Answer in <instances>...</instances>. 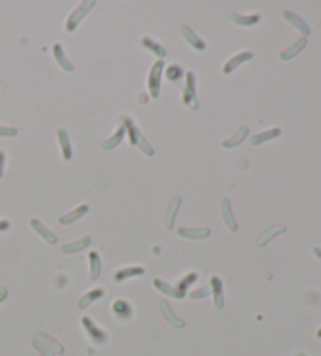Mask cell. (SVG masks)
Returning a JSON list of instances; mask_svg holds the SVG:
<instances>
[{"instance_id": "cell-21", "label": "cell", "mask_w": 321, "mask_h": 356, "mask_svg": "<svg viewBox=\"0 0 321 356\" xmlns=\"http://www.w3.org/2000/svg\"><path fill=\"white\" fill-rule=\"evenodd\" d=\"M91 244V237L90 235H85L76 242H69V244H65L61 247V253L63 254H76L79 251H83L85 248H88Z\"/></svg>"}, {"instance_id": "cell-34", "label": "cell", "mask_w": 321, "mask_h": 356, "mask_svg": "<svg viewBox=\"0 0 321 356\" xmlns=\"http://www.w3.org/2000/svg\"><path fill=\"white\" fill-rule=\"evenodd\" d=\"M32 347H33V348H35L41 356H56L52 350H49L44 344H41L39 340H36V339L32 342Z\"/></svg>"}, {"instance_id": "cell-2", "label": "cell", "mask_w": 321, "mask_h": 356, "mask_svg": "<svg viewBox=\"0 0 321 356\" xmlns=\"http://www.w3.org/2000/svg\"><path fill=\"white\" fill-rule=\"evenodd\" d=\"M82 326H83L86 336L90 337V340L94 345L102 347L108 342V333L102 328V326H99L91 317H86V316L82 317Z\"/></svg>"}, {"instance_id": "cell-36", "label": "cell", "mask_w": 321, "mask_h": 356, "mask_svg": "<svg viewBox=\"0 0 321 356\" xmlns=\"http://www.w3.org/2000/svg\"><path fill=\"white\" fill-rule=\"evenodd\" d=\"M18 134H19V131L16 129V127H4V126H0V137L13 138V137H16Z\"/></svg>"}, {"instance_id": "cell-33", "label": "cell", "mask_w": 321, "mask_h": 356, "mask_svg": "<svg viewBox=\"0 0 321 356\" xmlns=\"http://www.w3.org/2000/svg\"><path fill=\"white\" fill-rule=\"evenodd\" d=\"M198 278H199V276H198V273H195V272H191V273L185 275L183 278H180V279H179V282H177L176 289L185 295V292L189 289V286H191V284H195V282L198 281Z\"/></svg>"}, {"instance_id": "cell-18", "label": "cell", "mask_w": 321, "mask_h": 356, "mask_svg": "<svg viewBox=\"0 0 321 356\" xmlns=\"http://www.w3.org/2000/svg\"><path fill=\"white\" fill-rule=\"evenodd\" d=\"M105 290L102 289V287H96V289H91L88 292H85L80 298H79V302H77V308L79 309H85V308H88L90 305H93L94 302L100 300L102 296H104Z\"/></svg>"}, {"instance_id": "cell-19", "label": "cell", "mask_w": 321, "mask_h": 356, "mask_svg": "<svg viewBox=\"0 0 321 356\" xmlns=\"http://www.w3.org/2000/svg\"><path fill=\"white\" fill-rule=\"evenodd\" d=\"M52 52H53V58H55L56 65L60 66L63 71H66V73H72V71H74V65L66 58L63 46L60 44V42H55L53 47H52Z\"/></svg>"}, {"instance_id": "cell-6", "label": "cell", "mask_w": 321, "mask_h": 356, "mask_svg": "<svg viewBox=\"0 0 321 356\" xmlns=\"http://www.w3.org/2000/svg\"><path fill=\"white\" fill-rule=\"evenodd\" d=\"M180 204H182V198L180 196H172L169 199V203L166 206V210H165V215H163V224L168 231H171L174 227V221H176V217H177V212L180 209Z\"/></svg>"}, {"instance_id": "cell-9", "label": "cell", "mask_w": 321, "mask_h": 356, "mask_svg": "<svg viewBox=\"0 0 321 356\" xmlns=\"http://www.w3.org/2000/svg\"><path fill=\"white\" fill-rule=\"evenodd\" d=\"M158 308H160V314H162V317L171 325V326H174V328H183L185 326V322L180 319V317H177L176 314H174V311L171 309V306H169V303L168 302H165V300H162L158 303Z\"/></svg>"}, {"instance_id": "cell-11", "label": "cell", "mask_w": 321, "mask_h": 356, "mask_svg": "<svg viewBox=\"0 0 321 356\" xmlns=\"http://www.w3.org/2000/svg\"><path fill=\"white\" fill-rule=\"evenodd\" d=\"M177 234L183 239H191V240H201V239H207L210 237L212 231L209 227H179Z\"/></svg>"}, {"instance_id": "cell-31", "label": "cell", "mask_w": 321, "mask_h": 356, "mask_svg": "<svg viewBox=\"0 0 321 356\" xmlns=\"http://www.w3.org/2000/svg\"><path fill=\"white\" fill-rule=\"evenodd\" d=\"M232 22L240 27H252L260 22V16L259 14H247V16H243V14H232Z\"/></svg>"}, {"instance_id": "cell-12", "label": "cell", "mask_w": 321, "mask_h": 356, "mask_svg": "<svg viewBox=\"0 0 321 356\" xmlns=\"http://www.w3.org/2000/svg\"><path fill=\"white\" fill-rule=\"evenodd\" d=\"M56 140H58V145H60V151L63 154V159L65 160H71L72 155H74V151H72V145H71V140H69V134L66 132V129L60 127L56 131Z\"/></svg>"}, {"instance_id": "cell-10", "label": "cell", "mask_w": 321, "mask_h": 356, "mask_svg": "<svg viewBox=\"0 0 321 356\" xmlns=\"http://www.w3.org/2000/svg\"><path fill=\"white\" fill-rule=\"evenodd\" d=\"M88 210H90V206H88V204H80L79 207L72 209L71 212H68V213H65V215H61L60 218H58V223L63 224V226L72 224V223L79 221L82 217H85L86 213H88Z\"/></svg>"}, {"instance_id": "cell-8", "label": "cell", "mask_w": 321, "mask_h": 356, "mask_svg": "<svg viewBox=\"0 0 321 356\" xmlns=\"http://www.w3.org/2000/svg\"><path fill=\"white\" fill-rule=\"evenodd\" d=\"M210 292L213 295V306L216 309H223L224 308V286H223V281L221 278L213 276L210 279Z\"/></svg>"}, {"instance_id": "cell-5", "label": "cell", "mask_w": 321, "mask_h": 356, "mask_svg": "<svg viewBox=\"0 0 321 356\" xmlns=\"http://www.w3.org/2000/svg\"><path fill=\"white\" fill-rule=\"evenodd\" d=\"M163 69H165V63L163 60H157L151 71H149V76H148V90L149 94L157 99L160 94V88H162V74H163Z\"/></svg>"}, {"instance_id": "cell-26", "label": "cell", "mask_w": 321, "mask_h": 356, "mask_svg": "<svg viewBox=\"0 0 321 356\" xmlns=\"http://www.w3.org/2000/svg\"><path fill=\"white\" fill-rule=\"evenodd\" d=\"M125 135H127L125 126L121 124V126L118 127V131H116L110 138H107L104 143H102V149H104V151H111V149H114L116 146H119V143H121L122 138H124Z\"/></svg>"}, {"instance_id": "cell-38", "label": "cell", "mask_w": 321, "mask_h": 356, "mask_svg": "<svg viewBox=\"0 0 321 356\" xmlns=\"http://www.w3.org/2000/svg\"><path fill=\"white\" fill-rule=\"evenodd\" d=\"M10 229V221L8 220H0V232H5Z\"/></svg>"}, {"instance_id": "cell-32", "label": "cell", "mask_w": 321, "mask_h": 356, "mask_svg": "<svg viewBox=\"0 0 321 356\" xmlns=\"http://www.w3.org/2000/svg\"><path fill=\"white\" fill-rule=\"evenodd\" d=\"M165 74H166V79L169 82H174L176 85H182V79H185V73H183V69L179 66V65H171L166 71H165Z\"/></svg>"}, {"instance_id": "cell-25", "label": "cell", "mask_w": 321, "mask_h": 356, "mask_svg": "<svg viewBox=\"0 0 321 356\" xmlns=\"http://www.w3.org/2000/svg\"><path fill=\"white\" fill-rule=\"evenodd\" d=\"M36 340H39L41 344H44L49 350H52L53 353H58V354H63L65 353V347L61 345V342H58V340L46 333H38L35 336Z\"/></svg>"}, {"instance_id": "cell-28", "label": "cell", "mask_w": 321, "mask_h": 356, "mask_svg": "<svg viewBox=\"0 0 321 356\" xmlns=\"http://www.w3.org/2000/svg\"><path fill=\"white\" fill-rule=\"evenodd\" d=\"M282 232H285L284 224H274V226L268 227V229L264 234H260V237L257 239V247H265L271 239H274L276 235H279Z\"/></svg>"}, {"instance_id": "cell-35", "label": "cell", "mask_w": 321, "mask_h": 356, "mask_svg": "<svg viewBox=\"0 0 321 356\" xmlns=\"http://www.w3.org/2000/svg\"><path fill=\"white\" fill-rule=\"evenodd\" d=\"M209 295H210V286H204L201 289L189 292V298H193V300H201V298H206Z\"/></svg>"}, {"instance_id": "cell-41", "label": "cell", "mask_w": 321, "mask_h": 356, "mask_svg": "<svg viewBox=\"0 0 321 356\" xmlns=\"http://www.w3.org/2000/svg\"><path fill=\"white\" fill-rule=\"evenodd\" d=\"M295 356H307V354H304V353H296Z\"/></svg>"}, {"instance_id": "cell-13", "label": "cell", "mask_w": 321, "mask_h": 356, "mask_svg": "<svg viewBox=\"0 0 321 356\" xmlns=\"http://www.w3.org/2000/svg\"><path fill=\"white\" fill-rule=\"evenodd\" d=\"M30 226H32V229H33L42 240L47 242L49 245H56V242H58L56 235H55L50 229H47V227L42 224L38 218H32V220H30Z\"/></svg>"}, {"instance_id": "cell-40", "label": "cell", "mask_w": 321, "mask_h": 356, "mask_svg": "<svg viewBox=\"0 0 321 356\" xmlns=\"http://www.w3.org/2000/svg\"><path fill=\"white\" fill-rule=\"evenodd\" d=\"M316 337H319V339H321V328H319V330L316 331Z\"/></svg>"}, {"instance_id": "cell-39", "label": "cell", "mask_w": 321, "mask_h": 356, "mask_svg": "<svg viewBox=\"0 0 321 356\" xmlns=\"http://www.w3.org/2000/svg\"><path fill=\"white\" fill-rule=\"evenodd\" d=\"M7 296H8V290H7L5 287H0V303L5 302Z\"/></svg>"}, {"instance_id": "cell-1", "label": "cell", "mask_w": 321, "mask_h": 356, "mask_svg": "<svg viewBox=\"0 0 321 356\" xmlns=\"http://www.w3.org/2000/svg\"><path fill=\"white\" fill-rule=\"evenodd\" d=\"M124 126H125V131H127V135L130 138V143L134 146H137L144 155H148V157H152L155 154V149L151 146V143L148 140L143 137V134L140 132V129L137 127V124L130 120V118H124Z\"/></svg>"}, {"instance_id": "cell-3", "label": "cell", "mask_w": 321, "mask_h": 356, "mask_svg": "<svg viewBox=\"0 0 321 356\" xmlns=\"http://www.w3.org/2000/svg\"><path fill=\"white\" fill-rule=\"evenodd\" d=\"M182 101L189 110H198L199 102H198V96H196V77L195 73L188 71L185 74V80L182 82Z\"/></svg>"}, {"instance_id": "cell-15", "label": "cell", "mask_w": 321, "mask_h": 356, "mask_svg": "<svg viewBox=\"0 0 321 356\" xmlns=\"http://www.w3.org/2000/svg\"><path fill=\"white\" fill-rule=\"evenodd\" d=\"M113 314L118 317L119 320H129L134 316V309L130 306V303L127 300H122V298H118V300L113 302Z\"/></svg>"}, {"instance_id": "cell-7", "label": "cell", "mask_w": 321, "mask_h": 356, "mask_svg": "<svg viewBox=\"0 0 321 356\" xmlns=\"http://www.w3.org/2000/svg\"><path fill=\"white\" fill-rule=\"evenodd\" d=\"M221 217L223 221L226 224V227L230 232H237L238 231V223L233 217V210H232V203L229 198H223L221 199Z\"/></svg>"}, {"instance_id": "cell-14", "label": "cell", "mask_w": 321, "mask_h": 356, "mask_svg": "<svg viewBox=\"0 0 321 356\" xmlns=\"http://www.w3.org/2000/svg\"><path fill=\"white\" fill-rule=\"evenodd\" d=\"M252 58V52H241V53H237L233 55L232 58H229V62L223 66V74L224 76H229L230 73H233L240 65L249 62Z\"/></svg>"}, {"instance_id": "cell-23", "label": "cell", "mask_w": 321, "mask_h": 356, "mask_svg": "<svg viewBox=\"0 0 321 356\" xmlns=\"http://www.w3.org/2000/svg\"><path fill=\"white\" fill-rule=\"evenodd\" d=\"M144 275V268L137 265V267H125V268H121L118 270L114 275H113V279L114 282H122L125 279H130V278H135V276H143Z\"/></svg>"}, {"instance_id": "cell-20", "label": "cell", "mask_w": 321, "mask_h": 356, "mask_svg": "<svg viewBox=\"0 0 321 356\" xmlns=\"http://www.w3.org/2000/svg\"><path fill=\"white\" fill-rule=\"evenodd\" d=\"M282 16H284V19H285L290 25H293L298 32H301V33L304 35V38L310 33L309 25L305 24V22L302 21V18H299L298 14H295L293 11H284V13H282Z\"/></svg>"}, {"instance_id": "cell-22", "label": "cell", "mask_w": 321, "mask_h": 356, "mask_svg": "<svg viewBox=\"0 0 321 356\" xmlns=\"http://www.w3.org/2000/svg\"><path fill=\"white\" fill-rule=\"evenodd\" d=\"M281 134H282V131L279 129V127H274V129H268V131H265V132H260V134L252 135V137L249 138V143H251L252 146H260V145L267 143V141H270V140L277 138Z\"/></svg>"}, {"instance_id": "cell-4", "label": "cell", "mask_w": 321, "mask_h": 356, "mask_svg": "<svg viewBox=\"0 0 321 356\" xmlns=\"http://www.w3.org/2000/svg\"><path fill=\"white\" fill-rule=\"evenodd\" d=\"M96 2L94 0H83V2L79 4L77 8L72 10V13L68 16L66 19V24H65V28H66V32L68 33H72L76 30V28L79 27V24L83 21V18L88 14L93 8H94Z\"/></svg>"}, {"instance_id": "cell-30", "label": "cell", "mask_w": 321, "mask_h": 356, "mask_svg": "<svg viewBox=\"0 0 321 356\" xmlns=\"http://www.w3.org/2000/svg\"><path fill=\"white\" fill-rule=\"evenodd\" d=\"M90 259V279L91 281H97L102 272V265H100V256L97 251H91L88 254Z\"/></svg>"}, {"instance_id": "cell-29", "label": "cell", "mask_w": 321, "mask_h": 356, "mask_svg": "<svg viewBox=\"0 0 321 356\" xmlns=\"http://www.w3.org/2000/svg\"><path fill=\"white\" fill-rule=\"evenodd\" d=\"M141 46L144 47V49H148V50H151L155 56H158L160 60H163L165 56H166V49L160 44V42H157V41H154L152 38H143L141 39Z\"/></svg>"}, {"instance_id": "cell-17", "label": "cell", "mask_w": 321, "mask_h": 356, "mask_svg": "<svg viewBox=\"0 0 321 356\" xmlns=\"http://www.w3.org/2000/svg\"><path fill=\"white\" fill-rule=\"evenodd\" d=\"M305 46H307V38L301 36L298 41H295L293 44L288 46L287 49H284V50L279 53V60H282V62L291 60V58H293V56H296L301 50H304Z\"/></svg>"}, {"instance_id": "cell-24", "label": "cell", "mask_w": 321, "mask_h": 356, "mask_svg": "<svg viewBox=\"0 0 321 356\" xmlns=\"http://www.w3.org/2000/svg\"><path fill=\"white\" fill-rule=\"evenodd\" d=\"M152 284H154V287H155L158 292H162V293H165V295H168V296L176 298V300H180V298L185 296L182 292H179L174 286H171V284L165 282L163 279H160V278H154Z\"/></svg>"}, {"instance_id": "cell-16", "label": "cell", "mask_w": 321, "mask_h": 356, "mask_svg": "<svg viewBox=\"0 0 321 356\" xmlns=\"http://www.w3.org/2000/svg\"><path fill=\"white\" fill-rule=\"evenodd\" d=\"M180 32H182L183 39H185L195 50H199V52H201V50L206 49V42H204V41L191 30V27H189V25H182V27H180Z\"/></svg>"}, {"instance_id": "cell-27", "label": "cell", "mask_w": 321, "mask_h": 356, "mask_svg": "<svg viewBox=\"0 0 321 356\" xmlns=\"http://www.w3.org/2000/svg\"><path fill=\"white\" fill-rule=\"evenodd\" d=\"M247 134H249V129H247V126H241L240 129L233 134L232 137H229L227 140H224L223 143H221V146L224 148V149H232V148H235V146H238L241 141L247 137Z\"/></svg>"}, {"instance_id": "cell-37", "label": "cell", "mask_w": 321, "mask_h": 356, "mask_svg": "<svg viewBox=\"0 0 321 356\" xmlns=\"http://www.w3.org/2000/svg\"><path fill=\"white\" fill-rule=\"evenodd\" d=\"M5 163H7V154H5V151H2V149H0V179L4 177Z\"/></svg>"}]
</instances>
